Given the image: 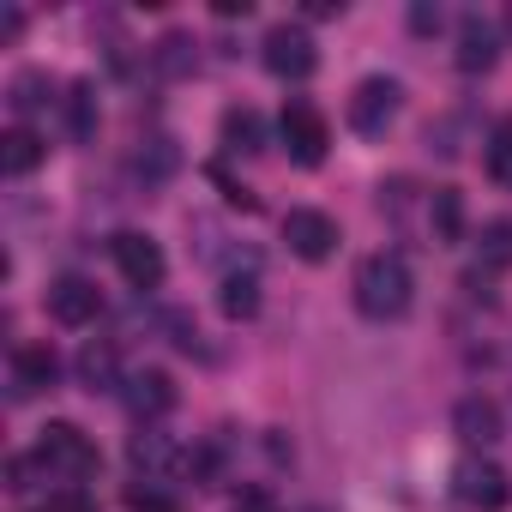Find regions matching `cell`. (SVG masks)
<instances>
[{"label":"cell","mask_w":512,"mask_h":512,"mask_svg":"<svg viewBox=\"0 0 512 512\" xmlns=\"http://www.w3.org/2000/svg\"><path fill=\"white\" fill-rule=\"evenodd\" d=\"M350 296H356V314L362 320H404L410 302H416V278L404 266V253H368L350 278Z\"/></svg>","instance_id":"cell-1"},{"label":"cell","mask_w":512,"mask_h":512,"mask_svg":"<svg viewBox=\"0 0 512 512\" xmlns=\"http://www.w3.org/2000/svg\"><path fill=\"white\" fill-rule=\"evenodd\" d=\"M37 458H43V470L55 476V482H79V488H91V476H97V446H91V434L79 428V422H49L43 434H37Z\"/></svg>","instance_id":"cell-2"},{"label":"cell","mask_w":512,"mask_h":512,"mask_svg":"<svg viewBox=\"0 0 512 512\" xmlns=\"http://www.w3.org/2000/svg\"><path fill=\"white\" fill-rule=\"evenodd\" d=\"M278 139H284L290 163L320 169V163H326V145H332V127H326V115H320L314 103H290L284 121H278Z\"/></svg>","instance_id":"cell-3"},{"label":"cell","mask_w":512,"mask_h":512,"mask_svg":"<svg viewBox=\"0 0 512 512\" xmlns=\"http://www.w3.org/2000/svg\"><path fill=\"white\" fill-rule=\"evenodd\" d=\"M127 464L139 470V482H169V476H187L193 452H187V446H175V440L151 422V428H139V434L127 440Z\"/></svg>","instance_id":"cell-4"},{"label":"cell","mask_w":512,"mask_h":512,"mask_svg":"<svg viewBox=\"0 0 512 512\" xmlns=\"http://www.w3.org/2000/svg\"><path fill=\"white\" fill-rule=\"evenodd\" d=\"M398 79H386V73H374V79H362L356 91H350V127L362 133V139H380L392 121H398Z\"/></svg>","instance_id":"cell-5"},{"label":"cell","mask_w":512,"mask_h":512,"mask_svg":"<svg viewBox=\"0 0 512 512\" xmlns=\"http://www.w3.org/2000/svg\"><path fill=\"white\" fill-rule=\"evenodd\" d=\"M452 494H458V506H470V512H500V506L512 500V482H506L500 464L464 458V464L452 470Z\"/></svg>","instance_id":"cell-6"},{"label":"cell","mask_w":512,"mask_h":512,"mask_svg":"<svg viewBox=\"0 0 512 512\" xmlns=\"http://www.w3.org/2000/svg\"><path fill=\"white\" fill-rule=\"evenodd\" d=\"M284 241H290L296 260L320 266V260H332V253H338V223L326 211H314V205H296V211H284Z\"/></svg>","instance_id":"cell-7"},{"label":"cell","mask_w":512,"mask_h":512,"mask_svg":"<svg viewBox=\"0 0 512 512\" xmlns=\"http://www.w3.org/2000/svg\"><path fill=\"white\" fill-rule=\"evenodd\" d=\"M314 67H320V49H314V37H308L302 25H272V31H266V73L302 85Z\"/></svg>","instance_id":"cell-8"},{"label":"cell","mask_w":512,"mask_h":512,"mask_svg":"<svg viewBox=\"0 0 512 512\" xmlns=\"http://www.w3.org/2000/svg\"><path fill=\"white\" fill-rule=\"evenodd\" d=\"M109 253H115V266H121V278L133 284V290H157L163 284V247L151 241V235H139V229H121L115 241H109Z\"/></svg>","instance_id":"cell-9"},{"label":"cell","mask_w":512,"mask_h":512,"mask_svg":"<svg viewBox=\"0 0 512 512\" xmlns=\"http://www.w3.org/2000/svg\"><path fill=\"white\" fill-rule=\"evenodd\" d=\"M452 61H458V73H494V61H500V31H494V19H482V13H464L458 19V49H452Z\"/></svg>","instance_id":"cell-10"},{"label":"cell","mask_w":512,"mask_h":512,"mask_svg":"<svg viewBox=\"0 0 512 512\" xmlns=\"http://www.w3.org/2000/svg\"><path fill=\"white\" fill-rule=\"evenodd\" d=\"M97 314H103V296H97L91 278L61 272V278L49 284V320H61V326H91Z\"/></svg>","instance_id":"cell-11"},{"label":"cell","mask_w":512,"mask_h":512,"mask_svg":"<svg viewBox=\"0 0 512 512\" xmlns=\"http://www.w3.org/2000/svg\"><path fill=\"white\" fill-rule=\"evenodd\" d=\"M121 398H127V410H133V422H139V428H151L157 416H169V410H175V380H169L163 368H139V374H127Z\"/></svg>","instance_id":"cell-12"},{"label":"cell","mask_w":512,"mask_h":512,"mask_svg":"<svg viewBox=\"0 0 512 512\" xmlns=\"http://www.w3.org/2000/svg\"><path fill=\"white\" fill-rule=\"evenodd\" d=\"M452 434H458L470 452H488V446L506 434V422H500V404H494V398H482V392L458 398V404H452Z\"/></svg>","instance_id":"cell-13"},{"label":"cell","mask_w":512,"mask_h":512,"mask_svg":"<svg viewBox=\"0 0 512 512\" xmlns=\"http://www.w3.org/2000/svg\"><path fill=\"white\" fill-rule=\"evenodd\" d=\"M61 380V356L49 344H19L13 350V398H37Z\"/></svg>","instance_id":"cell-14"},{"label":"cell","mask_w":512,"mask_h":512,"mask_svg":"<svg viewBox=\"0 0 512 512\" xmlns=\"http://www.w3.org/2000/svg\"><path fill=\"white\" fill-rule=\"evenodd\" d=\"M73 374H79L85 392H121V386H127V380H121V350H115L109 338H91V344L79 350Z\"/></svg>","instance_id":"cell-15"},{"label":"cell","mask_w":512,"mask_h":512,"mask_svg":"<svg viewBox=\"0 0 512 512\" xmlns=\"http://www.w3.org/2000/svg\"><path fill=\"white\" fill-rule=\"evenodd\" d=\"M43 157H49V145H43L31 127H7V133H0V169H7L13 181H19V175H31Z\"/></svg>","instance_id":"cell-16"},{"label":"cell","mask_w":512,"mask_h":512,"mask_svg":"<svg viewBox=\"0 0 512 512\" xmlns=\"http://www.w3.org/2000/svg\"><path fill=\"white\" fill-rule=\"evenodd\" d=\"M428 229H434L440 247L464 241V193H458V187H434V199H428Z\"/></svg>","instance_id":"cell-17"},{"label":"cell","mask_w":512,"mask_h":512,"mask_svg":"<svg viewBox=\"0 0 512 512\" xmlns=\"http://www.w3.org/2000/svg\"><path fill=\"white\" fill-rule=\"evenodd\" d=\"M223 145L229 151H241V157H253V151H266V121H260V109H223Z\"/></svg>","instance_id":"cell-18"},{"label":"cell","mask_w":512,"mask_h":512,"mask_svg":"<svg viewBox=\"0 0 512 512\" xmlns=\"http://www.w3.org/2000/svg\"><path fill=\"white\" fill-rule=\"evenodd\" d=\"M7 103H13L19 121H31V115H43V109L55 103V79H49V73H19V79L7 85Z\"/></svg>","instance_id":"cell-19"},{"label":"cell","mask_w":512,"mask_h":512,"mask_svg":"<svg viewBox=\"0 0 512 512\" xmlns=\"http://www.w3.org/2000/svg\"><path fill=\"white\" fill-rule=\"evenodd\" d=\"M217 302H223L229 320H253V314H260V278H253V272H229Z\"/></svg>","instance_id":"cell-20"},{"label":"cell","mask_w":512,"mask_h":512,"mask_svg":"<svg viewBox=\"0 0 512 512\" xmlns=\"http://www.w3.org/2000/svg\"><path fill=\"white\" fill-rule=\"evenodd\" d=\"M476 253H482V266H488V272H506V266H512V217H488Z\"/></svg>","instance_id":"cell-21"},{"label":"cell","mask_w":512,"mask_h":512,"mask_svg":"<svg viewBox=\"0 0 512 512\" xmlns=\"http://www.w3.org/2000/svg\"><path fill=\"white\" fill-rule=\"evenodd\" d=\"M151 61H157V73L187 79V73H193V37H187V31H169V37L151 49Z\"/></svg>","instance_id":"cell-22"},{"label":"cell","mask_w":512,"mask_h":512,"mask_svg":"<svg viewBox=\"0 0 512 512\" xmlns=\"http://www.w3.org/2000/svg\"><path fill=\"white\" fill-rule=\"evenodd\" d=\"M482 163H488V175L512 193V121H494V133H488V145H482Z\"/></svg>","instance_id":"cell-23"},{"label":"cell","mask_w":512,"mask_h":512,"mask_svg":"<svg viewBox=\"0 0 512 512\" xmlns=\"http://www.w3.org/2000/svg\"><path fill=\"white\" fill-rule=\"evenodd\" d=\"M67 127H73V139H91L97 133V91L91 85H73L67 91Z\"/></svg>","instance_id":"cell-24"},{"label":"cell","mask_w":512,"mask_h":512,"mask_svg":"<svg viewBox=\"0 0 512 512\" xmlns=\"http://www.w3.org/2000/svg\"><path fill=\"white\" fill-rule=\"evenodd\" d=\"M127 512H181V506L157 482H127Z\"/></svg>","instance_id":"cell-25"},{"label":"cell","mask_w":512,"mask_h":512,"mask_svg":"<svg viewBox=\"0 0 512 512\" xmlns=\"http://www.w3.org/2000/svg\"><path fill=\"white\" fill-rule=\"evenodd\" d=\"M37 470H43V458L13 452V458H7V488H13V494H37V488H43V482H37ZM43 476H49V470H43Z\"/></svg>","instance_id":"cell-26"},{"label":"cell","mask_w":512,"mask_h":512,"mask_svg":"<svg viewBox=\"0 0 512 512\" xmlns=\"http://www.w3.org/2000/svg\"><path fill=\"white\" fill-rule=\"evenodd\" d=\"M49 512H97V500L79 482H49Z\"/></svg>","instance_id":"cell-27"},{"label":"cell","mask_w":512,"mask_h":512,"mask_svg":"<svg viewBox=\"0 0 512 512\" xmlns=\"http://www.w3.org/2000/svg\"><path fill=\"white\" fill-rule=\"evenodd\" d=\"M139 169H145V181H163V175L175 169V145H169V139H151V145L139 151Z\"/></svg>","instance_id":"cell-28"},{"label":"cell","mask_w":512,"mask_h":512,"mask_svg":"<svg viewBox=\"0 0 512 512\" xmlns=\"http://www.w3.org/2000/svg\"><path fill=\"white\" fill-rule=\"evenodd\" d=\"M410 31H416V37H434V31H440V7L416 0V7H410Z\"/></svg>","instance_id":"cell-29"},{"label":"cell","mask_w":512,"mask_h":512,"mask_svg":"<svg viewBox=\"0 0 512 512\" xmlns=\"http://www.w3.org/2000/svg\"><path fill=\"white\" fill-rule=\"evenodd\" d=\"M235 512H272V494H260V488H235Z\"/></svg>","instance_id":"cell-30"},{"label":"cell","mask_w":512,"mask_h":512,"mask_svg":"<svg viewBox=\"0 0 512 512\" xmlns=\"http://www.w3.org/2000/svg\"><path fill=\"white\" fill-rule=\"evenodd\" d=\"M506 31H512V13H506Z\"/></svg>","instance_id":"cell-31"}]
</instances>
